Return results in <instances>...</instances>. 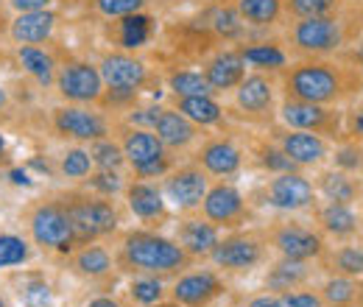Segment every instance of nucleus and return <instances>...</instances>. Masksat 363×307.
<instances>
[{
	"instance_id": "1",
	"label": "nucleus",
	"mask_w": 363,
	"mask_h": 307,
	"mask_svg": "<svg viewBox=\"0 0 363 307\" xmlns=\"http://www.w3.org/2000/svg\"><path fill=\"white\" fill-rule=\"evenodd\" d=\"M282 98L341 106L363 92L361 67L344 56H305L277 73Z\"/></svg>"
},
{
	"instance_id": "2",
	"label": "nucleus",
	"mask_w": 363,
	"mask_h": 307,
	"mask_svg": "<svg viewBox=\"0 0 363 307\" xmlns=\"http://www.w3.org/2000/svg\"><path fill=\"white\" fill-rule=\"evenodd\" d=\"M363 34V0H344L338 9L294 20L285 31V48L291 56H341L355 48Z\"/></svg>"
},
{
	"instance_id": "3",
	"label": "nucleus",
	"mask_w": 363,
	"mask_h": 307,
	"mask_svg": "<svg viewBox=\"0 0 363 307\" xmlns=\"http://www.w3.org/2000/svg\"><path fill=\"white\" fill-rule=\"evenodd\" d=\"M115 260L121 271L129 274H151V277H179L187 268H193L196 260L182 249L179 243L160 229H126L118 238V252Z\"/></svg>"
},
{
	"instance_id": "4",
	"label": "nucleus",
	"mask_w": 363,
	"mask_h": 307,
	"mask_svg": "<svg viewBox=\"0 0 363 307\" xmlns=\"http://www.w3.org/2000/svg\"><path fill=\"white\" fill-rule=\"evenodd\" d=\"M56 199L62 201V207H65V213L70 218V226H73V235H76L79 246L95 243V240H106V238L118 235L123 213H121L115 199L90 193L84 187L62 190V193H56Z\"/></svg>"
},
{
	"instance_id": "5",
	"label": "nucleus",
	"mask_w": 363,
	"mask_h": 307,
	"mask_svg": "<svg viewBox=\"0 0 363 307\" xmlns=\"http://www.w3.org/2000/svg\"><path fill=\"white\" fill-rule=\"evenodd\" d=\"M26 218V232H28V240L43 249L48 255H59V257H67L79 243H76V235H73V226L70 218L62 207V201L53 196H43L37 201H31L23 213Z\"/></svg>"
},
{
	"instance_id": "6",
	"label": "nucleus",
	"mask_w": 363,
	"mask_h": 307,
	"mask_svg": "<svg viewBox=\"0 0 363 307\" xmlns=\"http://www.w3.org/2000/svg\"><path fill=\"white\" fill-rule=\"evenodd\" d=\"M277 95H279L277 76L252 70L235 87V104L227 109V118L246 123V126H255V129H269L277 123V106H279Z\"/></svg>"
},
{
	"instance_id": "7",
	"label": "nucleus",
	"mask_w": 363,
	"mask_h": 307,
	"mask_svg": "<svg viewBox=\"0 0 363 307\" xmlns=\"http://www.w3.org/2000/svg\"><path fill=\"white\" fill-rule=\"evenodd\" d=\"M266 240L279 257L288 260H305V263H316L321 252L327 249V238L318 232L316 223L302 218H294L291 213H282L272 218L266 226Z\"/></svg>"
},
{
	"instance_id": "8",
	"label": "nucleus",
	"mask_w": 363,
	"mask_h": 307,
	"mask_svg": "<svg viewBox=\"0 0 363 307\" xmlns=\"http://www.w3.org/2000/svg\"><path fill=\"white\" fill-rule=\"evenodd\" d=\"M269 255H272V246L266 240L263 226L257 229L240 226L221 235V240L216 243L207 260L224 274H252L255 268L269 263Z\"/></svg>"
},
{
	"instance_id": "9",
	"label": "nucleus",
	"mask_w": 363,
	"mask_h": 307,
	"mask_svg": "<svg viewBox=\"0 0 363 307\" xmlns=\"http://www.w3.org/2000/svg\"><path fill=\"white\" fill-rule=\"evenodd\" d=\"M252 207H272L277 213H308L318 201L316 187L302 171L269 176L263 184H257L249 193Z\"/></svg>"
},
{
	"instance_id": "10",
	"label": "nucleus",
	"mask_w": 363,
	"mask_h": 307,
	"mask_svg": "<svg viewBox=\"0 0 363 307\" xmlns=\"http://www.w3.org/2000/svg\"><path fill=\"white\" fill-rule=\"evenodd\" d=\"M115 118H109L101 106L84 104H59L50 109V129L62 140H73L79 145H90L101 137H109Z\"/></svg>"
},
{
	"instance_id": "11",
	"label": "nucleus",
	"mask_w": 363,
	"mask_h": 307,
	"mask_svg": "<svg viewBox=\"0 0 363 307\" xmlns=\"http://www.w3.org/2000/svg\"><path fill=\"white\" fill-rule=\"evenodd\" d=\"M277 121L288 129H302L313 132L330 143L347 140L344 132V109L338 106H321V104H308V101H294L282 98L277 106Z\"/></svg>"
},
{
	"instance_id": "12",
	"label": "nucleus",
	"mask_w": 363,
	"mask_h": 307,
	"mask_svg": "<svg viewBox=\"0 0 363 307\" xmlns=\"http://www.w3.org/2000/svg\"><path fill=\"white\" fill-rule=\"evenodd\" d=\"M199 216L216 223L221 232L224 229L232 232V229L246 226L255 216V210H252L249 196H243L238 184H232L229 179H218V182H210L207 196L199 207Z\"/></svg>"
},
{
	"instance_id": "13",
	"label": "nucleus",
	"mask_w": 363,
	"mask_h": 307,
	"mask_svg": "<svg viewBox=\"0 0 363 307\" xmlns=\"http://www.w3.org/2000/svg\"><path fill=\"white\" fill-rule=\"evenodd\" d=\"M56 95L62 104H84L98 106V98L104 92V79L98 73V65L82 56H65L56 67Z\"/></svg>"
},
{
	"instance_id": "14",
	"label": "nucleus",
	"mask_w": 363,
	"mask_h": 307,
	"mask_svg": "<svg viewBox=\"0 0 363 307\" xmlns=\"http://www.w3.org/2000/svg\"><path fill=\"white\" fill-rule=\"evenodd\" d=\"M193 162L213 179H235L246 168V151L229 134H204L193 151Z\"/></svg>"
},
{
	"instance_id": "15",
	"label": "nucleus",
	"mask_w": 363,
	"mask_h": 307,
	"mask_svg": "<svg viewBox=\"0 0 363 307\" xmlns=\"http://www.w3.org/2000/svg\"><path fill=\"white\" fill-rule=\"evenodd\" d=\"M162 196L165 201L182 213V216H193L199 213L204 196H207V187H210V176L204 174L193 160L190 162H182L177 165L171 174L162 179Z\"/></svg>"
},
{
	"instance_id": "16",
	"label": "nucleus",
	"mask_w": 363,
	"mask_h": 307,
	"mask_svg": "<svg viewBox=\"0 0 363 307\" xmlns=\"http://www.w3.org/2000/svg\"><path fill=\"white\" fill-rule=\"evenodd\" d=\"M98 73L104 79V87L145 92L154 82L160 84V76H154L151 67L129 50H106L98 62Z\"/></svg>"
},
{
	"instance_id": "17",
	"label": "nucleus",
	"mask_w": 363,
	"mask_h": 307,
	"mask_svg": "<svg viewBox=\"0 0 363 307\" xmlns=\"http://www.w3.org/2000/svg\"><path fill=\"white\" fill-rule=\"evenodd\" d=\"M227 294V279L221 277L218 268H187L184 274L177 277L174 288L168 291L171 302L184 307H210L216 299Z\"/></svg>"
},
{
	"instance_id": "18",
	"label": "nucleus",
	"mask_w": 363,
	"mask_h": 307,
	"mask_svg": "<svg viewBox=\"0 0 363 307\" xmlns=\"http://www.w3.org/2000/svg\"><path fill=\"white\" fill-rule=\"evenodd\" d=\"M266 134L285 151V157L291 162H296L299 168H318L330 160V140L318 137L313 132H302V129H288L282 123H274L266 129Z\"/></svg>"
},
{
	"instance_id": "19",
	"label": "nucleus",
	"mask_w": 363,
	"mask_h": 307,
	"mask_svg": "<svg viewBox=\"0 0 363 307\" xmlns=\"http://www.w3.org/2000/svg\"><path fill=\"white\" fill-rule=\"evenodd\" d=\"M123 201H126V210L132 213V218L140 221L145 229H162L171 221L168 201L157 182L129 179L123 187Z\"/></svg>"
},
{
	"instance_id": "20",
	"label": "nucleus",
	"mask_w": 363,
	"mask_h": 307,
	"mask_svg": "<svg viewBox=\"0 0 363 307\" xmlns=\"http://www.w3.org/2000/svg\"><path fill=\"white\" fill-rule=\"evenodd\" d=\"M112 132L118 137L121 148H123V157H126V168L132 174H140L143 168H148L151 162H160L162 157H168L171 151L162 145V140L151 129H137L129 126L123 121H115Z\"/></svg>"
},
{
	"instance_id": "21",
	"label": "nucleus",
	"mask_w": 363,
	"mask_h": 307,
	"mask_svg": "<svg viewBox=\"0 0 363 307\" xmlns=\"http://www.w3.org/2000/svg\"><path fill=\"white\" fill-rule=\"evenodd\" d=\"M313 223L327 240L350 243L363 240V216L352 204H333V201H316L311 207Z\"/></svg>"
},
{
	"instance_id": "22",
	"label": "nucleus",
	"mask_w": 363,
	"mask_h": 307,
	"mask_svg": "<svg viewBox=\"0 0 363 307\" xmlns=\"http://www.w3.org/2000/svg\"><path fill=\"white\" fill-rule=\"evenodd\" d=\"M249 67L240 56L238 48H218L201 67V76L207 79V84L213 89V95H227L235 92V87L246 79Z\"/></svg>"
},
{
	"instance_id": "23",
	"label": "nucleus",
	"mask_w": 363,
	"mask_h": 307,
	"mask_svg": "<svg viewBox=\"0 0 363 307\" xmlns=\"http://www.w3.org/2000/svg\"><path fill=\"white\" fill-rule=\"evenodd\" d=\"M174 240L179 243L182 249L199 263V260H207L210 252L216 249V243L221 240V229L216 223H210L201 216H182L177 221V229H174Z\"/></svg>"
},
{
	"instance_id": "24",
	"label": "nucleus",
	"mask_w": 363,
	"mask_h": 307,
	"mask_svg": "<svg viewBox=\"0 0 363 307\" xmlns=\"http://www.w3.org/2000/svg\"><path fill=\"white\" fill-rule=\"evenodd\" d=\"M154 134L162 140V145L174 154H187L193 145L201 143L204 137V129L196 126L193 121H187L182 112H177L174 106H162L160 118H157V126H154Z\"/></svg>"
},
{
	"instance_id": "25",
	"label": "nucleus",
	"mask_w": 363,
	"mask_h": 307,
	"mask_svg": "<svg viewBox=\"0 0 363 307\" xmlns=\"http://www.w3.org/2000/svg\"><path fill=\"white\" fill-rule=\"evenodd\" d=\"M67 265L73 274H79L82 279H90V282H106L118 271V260L109 252V246H104V240L76 246L67 255Z\"/></svg>"
},
{
	"instance_id": "26",
	"label": "nucleus",
	"mask_w": 363,
	"mask_h": 307,
	"mask_svg": "<svg viewBox=\"0 0 363 307\" xmlns=\"http://www.w3.org/2000/svg\"><path fill=\"white\" fill-rule=\"evenodd\" d=\"M59 14L53 9H40V11H20L9 23V40L14 45H48L56 34Z\"/></svg>"
},
{
	"instance_id": "27",
	"label": "nucleus",
	"mask_w": 363,
	"mask_h": 307,
	"mask_svg": "<svg viewBox=\"0 0 363 307\" xmlns=\"http://www.w3.org/2000/svg\"><path fill=\"white\" fill-rule=\"evenodd\" d=\"M318 265L313 268V263L305 260H288V257H277L274 263H269L266 277H263V288L269 294H288L296 288H308L316 279Z\"/></svg>"
},
{
	"instance_id": "28",
	"label": "nucleus",
	"mask_w": 363,
	"mask_h": 307,
	"mask_svg": "<svg viewBox=\"0 0 363 307\" xmlns=\"http://www.w3.org/2000/svg\"><path fill=\"white\" fill-rule=\"evenodd\" d=\"M316 196L333 204H358L363 201V179L355 174H344L338 168H324L313 179Z\"/></svg>"
},
{
	"instance_id": "29",
	"label": "nucleus",
	"mask_w": 363,
	"mask_h": 307,
	"mask_svg": "<svg viewBox=\"0 0 363 307\" xmlns=\"http://www.w3.org/2000/svg\"><path fill=\"white\" fill-rule=\"evenodd\" d=\"M112 43L118 45V50H129L135 53L140 48L154 40L157 34V17L148 14V11H137V14H129V17H118L112 20Z\"/></svg>"
},
{
	"instance_id": "30",
	"label": "nucleus",
	"mask_w": 363,
	"mask_h": 307,
	"mask_svg": "<svg viewBox=\"0 0 363 307\" xmlns=\"http://www.w3.org/2000/svg\"><path fill=\"white\" fill-rule=\"evenodd\" d=\"M246 62V67L252 70H260V73H279L291 65V53L285 48V40H260V43H252V40H243V43L235 45Z\"/></svg>"
},
{
	"instance_id": "31",
	"label": "nucleus",
	"mask_w": 363,
	"mask_h": 307,
	"mask_svg": "<svg viewBox=\"0 0 363 307\" xmlns=\"http://www.w3.org/2000/svg\"><path fill=\"white\" fill-rule=\"evenodd\" d=\"M168 106L182 112L187 121H193L201 129H221L227 126V106L216 101V95H190V98H168Z\"/></svg>"
},
{
	"instance_id": "32",
	"label": "nucleus",
	"mask_w": 363,
	"mask_h": 307,
	"mask_svg": "<svg viewBox=\"0 0 363 307\" xmlns=\"http://www.w3.org/2000/svg\"><path fill=\"white\" fill-rule=\"evenodd\" d=\"M316 265L327 277H363V240L335 243V246L327 243Z\"/></svg>"
},
{
	"instance_id": "33",
	"label": "nucleus",
	"mask_w": 363,
	"mask_h": 307,
	"mask_svg": "<svg viewBox=\"0 0 363 307\" xmlns=\"http://www.w3.org/2000/svg\"><path fill=\"white\" fill-rule=\"evenodd\" d=\"M246 160L252 162V168H257V171H263V174H288V171H302L296 162H291L288 157H285V151L274 143L269 134H263V137H257V134H252L249 140H246Z\"/></svg>"
},
{
	"instance_id": "34",
	"label": "nucleus",
	"mask_w": 363,
	"mask_h": 307,
	"mask_svg": "<svg viewBox=\"0 0 363 307\" xmlns=\"http://www.w3.org/2000/svg\"><path fill=\"white\" fill-rule=\"evenodd\" d=\"M207 23H201L213 40L218 43H243L249 26L243 23L235 3H210V11L204 14Z\"/></svg>"
},
{
	"instance_id": "35",
	"label": "nucleus",
	"mask_w": 363,
	"mask_h": 307,
	"mask_svg": "<svg viewBox=\"0 0 363 307\" xmlns=\"http://www.w3.org/2000/svg\"><path fill=\"white\" fill-rule=\"evenodd\" d=\"M14 56H17L20 67H23L40 87L43 89L53 87L59 59L48 50L45 45H14Z\"/></svg>"
},
{
	"instance_id": "36",
	"label": "nucleus",
	"mask_w": 363,
	"mask_h": 307,
	"mask_svg": "<svg viewBox=\"0 0 363 307\" xmlns=\"http://www.w3.org/2000/svg\"><path fill=\"white\" fill-rule=\"evenodd\" d=\"M318 296L324 307H363V277H327Z\"/></svg>"
},
{
	"instance_id": "37",
	"label": "nucleus",
	"mask_w": 363,
	"mask_h": 307,
	"mask_svg": "<svg viewBox=\"0 0 363 307\" xmlns=\"http://www.w3.org/2000/svg\"><path fill=\"white\" fill-rule=\"evenodd\" d=\"M249 28H274L285 20V0H235Z\"/></svg>"
},
{
	"instance_id": "38",
	"label": "nucleus",
	"mask_w": 363,
	"mask_h": 307,
	"mask_svg": "<svg viewBox=\"0 0 363 307\" xmlns=\"http://www.w3.org/2000/svg\"><path fill=\"white\" fill-rule=\"evenodd\" d=\"M126 299L135 307H154L168 299L165 279L151 274H135V279L126 285Z\"/></svg>"
},
{
	"instance_id": "39",
	"label": "nucleus",
	"mask_w": 363,
	"mask_h": 307,
	"mask_svg": "<svg viewBox=\"0 0 363 307\" xmlns=\"http://www.w3.org/2000/svg\"><path fill=\"white\" fill-rule=\"evenodd\" d=\"M17 299L23 307H53L56 294L43 274H23L17 285Z\"/></svg>"
},
{
	"instance_id": "40",
	"label": "nucleus",
	"mask_w": 363,
	"mask_h": 307,
	"mask_svg": "<svg viewBox=\"0 0 363 307\" xmlns=\"http://www.w3.org/2000/svg\"><path fill=\"white\" fill-rule=\"evenodd\" d=\"M92 171H95V165H92L90 151H87L84 145L65 148L62 157H59V162H56V174L62 176V179H67V182H79V184H82Z\"/></svg>"
},
{
	"instance_id": "41",
	"label": "nucleus",
	"mask_w": 363,
	"mask_h": 307,
	"mask_svg": "<svg viewBox=\"0 0 363 307\" xmlns=\"http://www.w3.org/2000/svg\"><path fill=\"white\" fill-rule=\"evenodd\" d=\"M165 87L177 98H190V95H213V89L207 84V79L201 76V70H184L177 67L165 76Z\"/></svg>"
},
{
	"instance_id": "42",
	"label": "nucleus",
	"mask_w": 363,
	"mask_h": 307,
	"mask_svg": "<svg viewBox=\"0 0 363 307\" xmlns=\"http://www.w3.org/2000/svg\"><path fill=\"white\" fill-rule=\"evenodd\" d=\"M87 151H90L92 157V165L101 168V171H123L126 168V157H123V148H121V143H118L115 134L90 143Z\"/></svg>"
},
{
	"instance_id": "43",
	"label": "nucleus",
	"mask_w": 363,
	"mask_h": 307,
	"mask_svg": "<svg viewBox=\"0 0 363 307\" xmlns=\"http://www.w3.org/2000/svg\"><path fill=\"white\" fill-rule=\"evenodd\" d=\"M34 255V243L17 232H0V271L26 265Z\"/></svg>"
},
{
	"instance_id": "44",
	"label": "nucleus",
	"mask_w": 363,
	"mask_h": 307,
	"mask_svg": "<svg viewBox=\"0 0 363 307\" xmlns=\"http://www.w3.org/2000/svg\"><path fill=\"white\" fill-rule=\"evenodd\" d=\"M330 157H333V168L344 174L363 176V140H352V137L341 140L335 151H330Z\"/></svg>"
},
{
	"instance_id": "45",
	"label": "nucleus",
	"mask_w": 363,
	"mask_h": 307,
	"mask_svg": "<svg viewBox=\"0 0 363 307\" xmlns=\"http://www.w3.org/2000/svg\"><path fill=\"white\" fill-rule=\"evenodd\" d=\"M82 187L90 190V193H98V196L115 199V196H123L126 176H123V171H101V168H95V171L82 182Z\"/></svg>"
},
{
	"instance_id": "46",
	"label": "nucleus",
	"mask_w": 363,
	"mask_h": 307,
	"mask_svg": "<svg viewBox=\"0 0 363 307\" xmlns=\"http://www.w3.org/2000/svg\"><path fill=\"white\" fill-rule=\"evenodd\" d=\"M137 98H140L137 89L104 87L101 98H98V106H101L106 115H126L129 109H135L137 106Z\"/></svg>"
},
{
	"instance_id": "47",
	"label": "nucleus",
	"mask_w": 363,
	"mask_h": 307,
	"mask_svg": "<svg viewBox=\"0 0 363 307\" xmlns=\"http://www.w3.org/2000/svg\"><path fill=\"white\" fill-rule=\"evenodd\" d=\"M148 3H154V0H92V11L106 17V20H118V17L145 11Z\"/></svg>"
},
{
	"instance_id": "48",
	"label": "nucleus",
	"mask_w": 363,
	"mask_h": 307,
	"mask_svg": "<svg viewBox=\"0 0 363 307\" xmlns=\"http://www.w3.org/2000/svg\"><path fill=\"white\" fill-rule=\"evenodd\" d=\"M344 0H285V17L288 20H305V17H316L327 14L333 9H338Z\"/></svg>"
},
{
	"instance_id": "49",
	"label": "nucleus",
	"mask_w": 363,
	"mask_h": 307,
	"mask_svg": "<svg viewBox=\"0 0 363 307\" xmlns=\"http://www.w3.org/2000/svg\"><path fill=\"white\" fill-rule=\"evenodd\" d=\"M277 299H279V307H324L318 291H313L311 285L288 291V294H277Z\"/></svg>"
},
{
	"instance_id": "50",
	"label": "nucleus",
	"mask_w": 363,
	"mask_h": 307,
	"mask_svg": "<svg viewBox=\"0 0 363 307\" xmlns=\"http://www.w3.org/2000/svg\"><path fill=\"white\" fill-rule=\"evenodd\" d=\"M160 112H162L160 104H154V106H135V109H129V112L123 115V123L137 126V129H151V132H154Z\"/></svg>"
},
{
	"instance_id": "51",
	"label": "nucleus",
	"mask_w": 363,
	"mask_h": 307,
	"mask_svg": "<svg viewBox=\"0 0 363 307\" xmlns=\"http://www.w3.org/2000/svg\"><path fill=\"white\" fill-rule=\"evenodd\" d=\"M344 132L352 140H363V98L358 101V106L344 112Z\"/></svg>"
},
{
	"instance_id": "52",
	"label": "nucleus",
	"mask_w": 363,
	"mask_h": 307,
	"mask_svg": "<svg viewBox=\"0 0 363 307\" xmlns=\"http://www.w3.org/2000/svg\"><path fill=\"white\" fill-rule=\"evenodd\" d=\"M9 11L20 14V11H40V9H53L56 0H3Z\"/></svg>"
},
{
	"instance_id": "53",
	"label": "nucleus",
	"mask_w": 363,
	"mask_h": 307,
	"mask_svg": "<svg viewBox=\"0 0 363 307\" xmlns=\"http://www.w3.org/2000/svg\"><path fill=\"white\" fill-rule=\"evenodd\" d=\"M243 307H279V299H277V294H257V296H252L249 302Z\"/></svg>"
},
{
	"instance_id": "54",
	"label": "nucleus",
	"mask_w": 363,
	"mask_h": 307,
	"mask_svg": "<svg viewBox=\"0 0 363 307\" xmlns=\"http://www.w3.org/2000/svg\"><path fill=\"white\" fill-rule=\"evenodd\" d=\"M11 95H9V89L0 84V123H6V121H11Z\"/></svg>"
},
{
	"instance_id": "55",
	"label": "nucleus",
	"mask_w": 363,
	"mask_h": 307,
	"mask_svg": "<svg viewBox=\"0 0 363 307\" xmlns=\"http://www.w3.org/2000/svg\"><path fill=\"white\" fill-rule=\"evenodd\" d=\"M84 307H123L115 296H95V299H90Z\"/></svg>"
},
{
	"instance_id": "56",
	"label": "nucleus",
	"mask_w": 363,
	"mask_h": 307,
	"mask_svg": "<svg viewBox=\"0 0 363 307\" xmlns=\"http://www.w3.org/2000/svg\"><path fill=\"white\" fill-rule=\"evenodd\" d=\"M9 23H11L9 9H6V3H0V37H6V34H9Z\"/></svg>"
},
{
	"instance_id": "57",
	"label": "nucleus",
	"mask_w": 363,
	"mask_h": 307,
	"mask_svg": "<svg viewBox=\"0 0 363 307\" xmlns=\"http://www.w3.org/2000/svg\"><path fill=\"white\" fill-rule=\"evenodd\" d=\"M6 160V137H3V132H0V162Z\"/></svg>"
},
{
	"instance_id": "58",
	"label": "nucleus",
	"mask_w": 363,
	"mask_h": 307,
	"mask_svg": "<svg viewBox=\"0 0 363 307\" xmlns=\"http://www.w3.org/2000/svg\"><path fill=\"white\" fill-rule=\"evenodd\" d=\"M154 307H184V305H177V302H160V305H154Z\"/></svg>"
},
{
	"instance_id": "59",
	"label": "nucleus",
	"mask_w": 363,
	"mask_h": 307,
	"mask_svg": "<svg viewBox=\"0 0 363 307\" xmlns=\"http://www.w3.org/2000/svg\"><path fill=\"white\" fill-rule=\"evenodd\" d=\"M201 3H224V0H201Z\"/></svg>"
},
{
	"instance_id": "60",
	"label": "nucleus",
	"mask_w": 363,
	"mask_h": 307,
	"mask_svg": "<svg viewBox=\"0 0 363 307\" xmlns=\"http://www.w3.org/2000/svg\"><path fill=\"white\" fill-rule=\"evenodd\" d=\"M0 307H9V305H6V299H3V296H0Z\"/></svg>"
},
{
	"instance_id": "61",
	"label": "nucleus",
	"mask_w": 363,
	"mask_h": 307,
	"mask_svg": "<svg viewBox=\"0 0 363 307\" xmlns=\"http://www.w3.org/2000/svg\"><path fill=\"white\" fill-rule=\"evenodd\" d=\"M358 67H361V76H363V62H358Z\"/></svg>"
},
{
	"instance_id": "62",
	"label": "nucleus",
	"mask_w": 363,
	"mask_h": 307,
	"mask_svg": "<svg viewBox=\"0 0 363 307\" xmlns=\"http://www.w3.org/2000/svg\"><path fill=\"white\" fill-rule=\"evenodd\" d=\"M154 3H157V0H154ZM168 3H182V0H168Z\"/></svg>"
}]
</instances>
